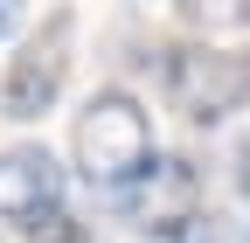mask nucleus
<instances>
[{
    "mask_svg": "<svg viewBox=\"0 0 250 243\" xmlns=\"http://www.w3.org/2000/svg\"><path fill=\"white\" fill-rule=\"evenodd\" d=\"M70 160H77V174L90 181V188H111V195L132 188V181L160 160L153 153V125H146V111H139L132 90L104 83V90L83 98L77 125H70Z\"/></svg>",
    "mask_w": 250,
    "mask_h": 243,
    "instance_id": "obj_1",
    "label": "nucleus"
},
{
    "mask_svg": "<svg viewBox=\"0 0 250 243\" xmlns=\"http://www.w3.org/2000/svg\"><path fill=\"white\" fill-rule=\"evenodd\" d=\"M167 98L188 125H223L229 111L250 104V49H223V42H174L167 49Z\"/></svg>",
    "mask_w": 250,
    "mask_h": 243,
    "instance_id": "obj_2",
    "label": "nucleus"
},
{
    "mask_svg": "<svg viewBox=\"0 0 250 243\" xmlns=\"http://www.w3.org/2000/svg\"><path fill=\"white\" fill-rule=\"evenodd\" d=\"M70 63H77V14L56 7L35 35L7 56V77H0V118H14V125L42 118V111L62 98V83H70Z\"/></svg>",
    "mask_w": 250,
    "mask_h": 243,
    "instance_id": "obj_3",
    "label": "nucleus"
},
{
    "mask_svg": "<svg viewBox=\"0 0 250 243\" xmlns=\"http://www.w3.org/2000/svg\"><path fill=\"white\" fill-rule=\"evenodd\" d=\"M118 208H125L132 229L160 236V243H181L202 223V174H195V160H174V153L153 160L132 188H118Z\"/></svg>",
    "mask_w": 250,
    "mask_h": 243,
    "instance_id": "obj_4",
    "label": "nucleus"
},
{
    "mask_svg": "<svg viewBox=\"0 0 250 243\" xmlns=\"http://www.w3.org/2000/svg\"><path fill=\"white\" fill-rule=\"evenodd\" d=\"M62 208V167L49 146L21 139V146H0V223H42Z\"/></svg>",
    "mask_w": 250,
    "mask_h": 243,
    "instance_id": "obj_5",
    "label": "nucleus"
},
{
    "mask_svg": "<svg viewBox=\"0 0 250 243\" xmlns=\"http://www.w3.org/2000/svg\"><path fill=\"white\" fill-rule=\"evenodd\" d=\"M188 28H202V35H223V28H243L250 21V0H174Z\"/></svg>",
    "mask_w": 250,
    "mask_h": 243,
    "instance_id": "obj_6",
    "label": "nucleus"
},
{
    "mask_svg": "<svg viewBox=\"0 0 250 243\" xmlns=\"http://www.w3.org/2000/svg\"><path fill=\"white\" fill-rule=\"evenodd\" d=\"M28 243H90V229L70 216V208H56V216H42V223H28Z\"/></svg>",
    "mask_w": 250,
    "mask_h": 243,
    "instance_id": "obj_7",
    "label": "nucleus"
},
{
    "mask_svg": "<svg viewBox=\"0 0 250 243\" xmlns=\"http://www.w3.org/2000/svg\"><path fill=\"white\" fill-rule=\"evenodd\" d=\"M229 167H236V195L250 202V125H243V139H236V160H229Z\"/></svg>",
    "mask_w": 250,
    "mask_h": 243,
    "instance_id": "obj_8",
    "label": "nucleus"
},
{
    "mask_svg": "<svg viewBox=\"0 0 250 243\" xmlns=\"http://www.w3.org/2000/svg\"><path fill=\"white\" fill-rule=\"evenodd\" d=\"M14 21H21V0H0V35H7Z\"/></svg>",
    "mask_w": 250,
    "mask_h": 243,
    "instance_id": "obj_9",
    "label": "nucleus"
}]
</instances>
